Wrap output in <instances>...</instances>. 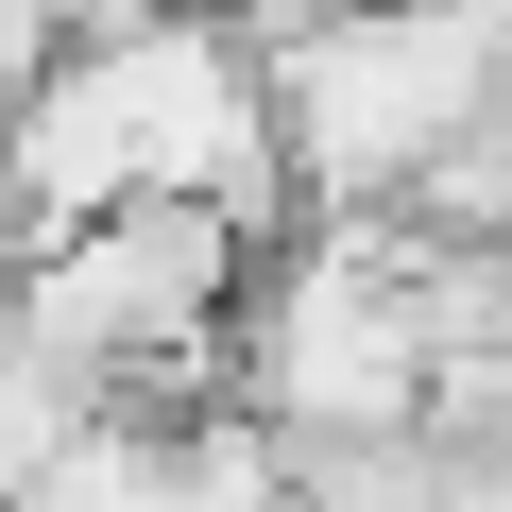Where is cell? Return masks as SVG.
<instances>
[{
	"label": "cell",
	"instance_id": "3",
	"mask_svg": "<svg viewBox=\"0 0 512 512\" xmlns=\"http://www.w3.org/2000/svg\"><path fill=\"white\" fill-rule=\"evenodd\" d=\"M205 18H222V35H239V52H291V35H308V18H342V0H205Z\"/></svg>",
	"mask_w": 512,
	"mask_h": 512
},
{
	"label": "cell",
	"instance_id": "2",
	"mask_svg": "<svg viewBox=\"0 0 512 512\" xmlns=\"http://www.w3.org/2000/svg\"><path fill=\"white\" fill-rule=\"evenodd\" d=\"M512 120L495 86V0H342L291 52H256V137L308 205H376L427 137Z\"/></svg>",
	"mask_w": 512,
	"mask_h": 512
},
{
	"label": "cell",
	"instance_id": "1",
	"mask_svg": "<svg viewBox=\"0 0 512 512\" xmlns=\"http://www.w3.org/2000/svg\"><path fill=\"white\" fill-rule=\"evenodd\" d=\"M274 222H256V205H205V188H120V205H86V222H52V239L0 256V342H35L69 393L154 376V359H205Z\"/></svg>",
	"mask_w": 512,
	"mask_h": 512
},
{
	"label": "cell",
	"instance_id": "4",
	"mask_svg": "<svg viewBox=\"0 0 512 512\" xmlns=\"http://www.w3.org/2000/svg\"><path fill=\"white\" fill-rule=\"evenodd\" d=\"M0 256H18V239H0Z\"/></svg>",
	"mask_w": 512,
	"mask_h": 512
}]
</instances>
